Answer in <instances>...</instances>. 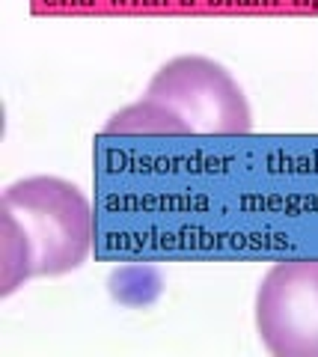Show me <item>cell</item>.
I'll return each instance as SVG.
<instances>
[{"label": "cell", "mask_w": 318, "mask_h": 357, "mask_svg": "<svg viewBox=\"0 0 318 357\" xmlns=\"http://www.w3.org/2000/svg\"><path fill=\"white\" fill-rule=\"evenodd\" d=\"M93 248V208L60 176H24L0 197V295L30 277L78 271Z\"/></svg>", "instance_id": "cell-1"}, {"label": "cell", "mask_w": 318, "mask_h": 357, "mask_svg": "<svg viewBox=\"0 0 318 357\" xmlns=\"http://www.w3.org/2000/svg\"><path fill=\"white\" fill-rule=\"evenodd\" d=\"M256 333L273 357H318V259L271 265L256 289Z\"/></svg>", "instance_id": "cell-3"}, {"label": "cell", "mask_w": 318, "mask_h": 357, "mask_svg": "<svg viewBox=\"0 0 318 357\" xmlns=\"http://www.w3.org/2000/svg\"><path fill=\"white\" fill-rule=\"evenodd\" d=\"M143 98L158 105L175 134H247L253 128L250 102L238 81L217 60L184 54L152 75Z\"/></svg>", "instance_id": "cell-2"}, {"label": "cell", "mask_w": 318, "mask_h": 357, "mask_svg": "<svg viewBox=\"0 0 318 357\" xmlns=\"http://www.w3.org/2000/svg\"><path fill=\"white\" fill-rule=\"evenodd\" d=\"M113 301L125 307H146L161 295V277L155 268H143V265H125L116 268L107 280Z\"/></svg>", "instance_id": "cell-4"}, {"label": "cell", "mask_w": 318, "mask_h": 357, "mask_svg": "<svg viewBox=\"0 0 318 357\" xmlns=\"http://www.w3.org/2000/svg\"><path fill=\"white\" fill-rule=\"evenodd\" d=\"M104 134H175V126L158 105H152L149 98H140V102L116 110L107 119Z\"/></svg>", "instance_id": "cell-5"}]
</instances>
